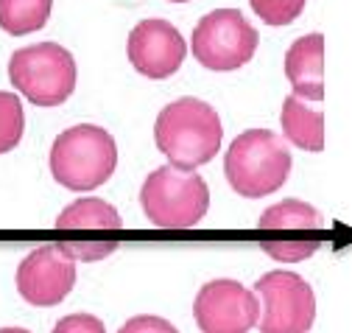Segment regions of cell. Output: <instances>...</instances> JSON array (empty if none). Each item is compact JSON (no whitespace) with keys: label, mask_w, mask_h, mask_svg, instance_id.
Returning <instances> with one entry per match:
<instances>
[{"label":"cell","mask_w":352,"mask_h":333,"mask_svg":"<svg viewBox=\"0 0 352 333\" xmlns=\"http://www.w3.org/2000/svg\"><path fill=\"white\" fill-rule=\"evenodd\" d=\"M54 0H0V28L12 36H25L48 23Z\"/></svg>","instance_id":"cell-14"},{"label":"cell","mask_w":352,"mask_h":333,"mask_svg":"<svg viewBox=\"0 0 352 333\" xmlns=\"http://www.w3.org/2000/svg\"><path fill=\"white\" fill-rule=\"evenodd\" d=\"M129 62L146 78H168L182 67L188 56L185 36L168 20H140L129 34Z\"/></svg>","instance_id":"cell-10"},{"label":"cell","mask_w":352,"mask_h":333,"mask_svg":"<svg viewBox=\"0 0 352 333\" xmlns=\"http://www.w3.org/2000/svg\"><path fill=\"white\" fill-rule=\"evenodd\" d=\"M0 333H31L25 327H0Z\"/></svg>","instance_id":"cell-22"},{"label":"cell","mask_w":352,"mask_h":333,"mask_svg":"<svg viewBox=\"0 0 352 333\" xmlns=\"http://www.w3.org/2000/svg\"><path fill=\"white\" fill-rule=\"evenodd\" d=\"M143 213L154 227L188 230L196 227L210 207L207 182L196 171H182L173 165L151 171L140 188Z\"/></svg>","instance_id":"cell-4"},{"label":"cell","mask_w":352,"mask_h":333,"mask_svg":"<svg viewBox=\"0 0 352 333\" xmlns=\"http://www.w3.org/2000/svg\"><path fill=\"white\" fill-rule=\"evenodd\" d=\"M67 253H70V258L76 261H101V258H107V255H112L115 253V241H78V244H62Z\"/></svg>","instance_id":"cell-20"},{"label":"cell","mask_w":352,"mask_h":333,"mask_svg":"<svg viewBox=\"0 0 352 333\" xmlns=\"http://www.w3.org/2000/svg\"><path fill=\"white\" fill-rule=\"evenodd\" d=\"M263 249L269 253V258L283 261V264H299L307 261L316 249L319 238H283V241H263Z\"/></svg>","instance_id":"cell-18"},{"label":"cell","mask_w":352,"mask_h":333,"mask_svg":"<svg viewBox=\"0 0 352 333\" xmlns=\"http://www.w3.org/2000/svg\"><path fill=\"white\" fill-rule=\"evenodd\" d=\"M260 36L252 28V23L238 9H215L204 14L193 31L190 48L199 65L207 70L227 73L235 67H243L254 51Z\"/></svg>","instance_id":"cell-7"},{"label":"cell","mask_w":352,"mask_h":333,"mask_svg":"<svg viewBox=\"0 0 352 333\" xmlns=\"http://www.w3.org/2000/svg\"><path fill=\"white\" fill-rule=\"evenodd\" d=\"M51 333H107V327L93 314H67L56 322Z\"/></svg>","instance_id":"cell-19"},{"label":"cell","mask_w":352,"mask_h":333,"mask_svg":"<svg viewBox=\"0 0 352 333\" xmlns=\"http://www.w3.org/2000/svg\"><path fill=\"white\" fill-rule=\"evenodd\" d=\"M260 303V333H307L316 319V297L305 277L274 269L254 286Z\"/></svg>","instance_id":"cell-6"},{"label":"cell","mask_w":352,"mask_h":333,"mask_svg":"<svg viewBox=\"0 0 352 333\" xmlns=\"http://www.w3.org/2000/svg\"><path fill=\"white\" fill-rule=\"evenodd\" d=\"M12 85L36 107H59L76 90V59L56 43H36L12 54Z\"/></svg>","instance_id":"cell-5"},{"label":"cell","mask_w":352,"mask_h":333,"mask_svg":"<svg viewBox=\"0 0 352 333\" xmlns=\"http://www.w3.org/2000/svg\"><path fill=\"white\" fill-rule=\"evenodd\" d=\"M193 316L201 333H249L260 319V303L243 283L221 277L199 288Z\"/></svg>","instance_id":"cell-8"},{"label":"cell","mask_w":352,"mask_h":333,"mask_svg":"<svg viewBox=\"0 0 352 333\" xmlns=\"http://www.w3.org/2000/svg\"><path fill=\"white\" fill-rule=\"evenodd\" d=\"M118 165V146L112 135L93 123L65 129L51 146V174L67 191L101 188Z\"/></svg>","instance_id":"cell-3"},{"label":"cell","mask_w":352,"mask_h":333,"mask_svg":"<svg viewBox=\"0 0 352 333\" xmlns=\"http://www.w3.org/2000/svg\"><path fill=\"white\" fill-rule=\"evenodd\" d=\"M249 3L266 25H288L302 14L307 0H249Z\"/></svg>","instance_id":"cell-17"},{"label":"cell","mask_w":352,"mask_h":333,"mask_svg":"<svg viewBox=\"0 0 352 333\" xmlns=\"http://www.w3.org/2000/svg\"><path fill=\"white\" fill-rule=\"evenodd\" d=\"M285 76L296 98L322 101L324 98V36L305 34L285 51Z\"/></svg>","instance_id":"cell-11"},{"label":"cell","mask_w":352,"mask_h":333,"mask_svg":"<svg viewBox=\"0 0 352 333\" xmlns=\"http://www.w3.org/2000/svg\"><path fill=\"white\" fill-rule=\"evenodd\" d=\"M56 227L62 230H118L120 216L109 202L87 196L65 207L56 216Z\"/></svg>","instance_id":"cell-13"},{"label":"cell","mask_w":352,"mask_h":333,"mask_svg":"<svg viewBox=\"0 0 352 333\" xmlns=\"http://www.w3.org/2000/svg\"><path fill=\"white\" fill-rule=\"evenodd\" d=\"M224 174L230 188L246 199L269 196L291 174L288 143L272 129H246L227 149Z\"/></svg>","instance_id":"cell-2"},{"label":"cell","mask_w":352,"mask_h":333,"mask_svg":"<svg viewBox=\"0 0 352 333\" xmlns=\"http://www.w3.org/2000/svg\"><path fill=\"white\" fill-rule=\"evenodd\" d=\"M260 230H316L322 227V216L314 204L285 199L280 204H272L266 213L260 216Z\"/></svg>","instance_id":"cell-15"},{"label":"cell","mask_w":352,"mask_h":333,"mask_svg":"<svg viewBox=\"0 0 352 333\" xmlns=\"http://www.w3.org/2000/svg\"><path fill=\"white\" fill-rule=\"evenodd\" d=\"M25 129V115H23V104L14 93L0 90V154L12 151Z\"/></svg>","instance_id":"cell-16"},{"label":"cell","mask_w":352,"mask_h":333,"mask_svg":"<svg viewBox=\"0 0 352 333\" xmlns=\"http://www.w3.org/2000/svg\"><path fill=\"white\" fill-rule=\"evenodd\" d=\"M283 135L288 143L299 146L302 151H322L324 149V115L305 104L296 96L283 101Z\"/></svg>","instance_id":"cell-12"},{"label":"cell","mask_w":352,"mask_h":333,"mask_svg":"<svg viewBox=\"0 0 352 333\" xmlns=\"http://www.w3.org/2000/svg\"><path fill=\"white\" fill-rule=\"evenodd\" d=\"M170 3H188V0H170Z\"/></svg>","instance_id":"cell-23"},{"label":"cell","mask_w":352,"mask_h":333,"mask_svg":"<svg viewBox=\"0 0 352 333\" xmlns=\"http://www.w3.org/2000/svg\"><path fill=\"white\" fill-rule=\"evenodd\" d=\"M118 333H179L168 319L154 316V314H140V316H131L129 322H123V327Z\"/></svg>","instance_id":"cell-21"},{"label":"cell","mask_w":352,"mask_h":333,"mask_svg":"<svg viewBox=\"0 0 352 333\" xmlns=\"http://www.w3.org/2000/svg\"><path fill=\"white\" fill-rule=\"evenodd\" d=\"M224 127L218 112L201 98H176L157 115L154 140L173 169L196 171L221 149Z\"/></svg>","instance_id":"cell-1"},{"label":"cell","mask_w":352,"mask_h":333,"mask_svg":"<svg viewBox=\"0 0 352 333\" xmlns=\"http://www.w3.org/2000/svg\"><path fill=\"white\" fill-rule=\"evenodd\" d=\"M76 286V261L62 244H42L20 261L17 291L31 305H59Z\"/></svg>","instance_id":"cell-9"}]
</instances>
